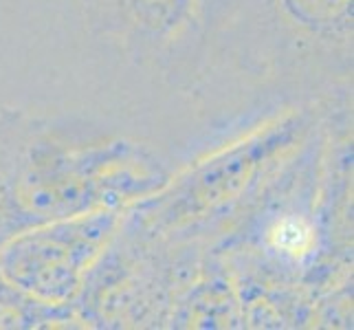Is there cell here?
Returning a JSON list of instances; mask_svg holds the SVG:
<instances>
[{"label":"cell","instance_id":"cell-1","mask_svg":"<svg viewBox=\"0 0 354 330\" xmlns=\"http://www.w3.org/2000/svg\"><path fill=\"white\" fill-rule=\"evenodd\" d=\"M119 225L113 207L35 225L0 249V275L35 300L62 304L82 286Z\"/></svg>","mask_w":354,"mask_h":330},{"label":"cell","instance_id":"cell-2","mask_svg":"<svg viewBox=\"0 0 354 330\" xmlns=\"http://www.w3.org/2000/svg\"><path fill=\"white\" fill-rule=\"evenodd\" d=\"M301 132L299 119H286L207 158L152 207L148 212L150 223L156 229H178L238 201L262 169L286 152Z\"/></svg>","mask_w":354,"mask_h":330},{"label":"cell","instance_id":"cell-5","mask_svg":"<svg viewBox=\"0 0 354 330\" xmlns=\"http://www.w3.org/2000/svg\"><path fill=\"white\" fill-rule=\"evenodd\" d=\"M273 242L284 253L299 255L306 253L313 242V231L301 218H286L273 231Z\"/></svg>","mask_w":354,"mask_h":330},{"label":"cell","instance_id":"cell-4","mask_svg":"<svg viewBox=\"0 0 354 330\" xmlns=\"http://www.w3.org/2000/svg\"><path fill=\"white\" fill-rule=\"evenodd\" d=\"M121 16L150 38H167L192 20L198 0H115Z\"/></svg>","mask_w":354,"mask_h":330},{"label":"cell","instance_id":"cell-3","mask_svg":"<svg viewBox=\"0 0 354 330\" xmlns=\"http://www.w3.org/2000/svg\"><path fill=\"white\" fill-rule=\"evenodd\" d=\"M277 16L295 33L326 42H346L352 29V0H273Z\"/></svg>","mask_w":354,"mask_h":330}]
</instances>
